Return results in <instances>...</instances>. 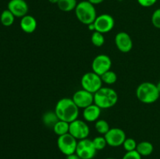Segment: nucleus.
<instances>
[{"instance_id":"17","label":"nucleus","mask_w":160,"mask_h":159,"mask_svg":"<svg viewBox=\"0 0 160 159\" xmlns=\"http://www.w3.org/2000/svg\"><path fill=\"white\" fill-rule=\"evenodd\" d=\"M154 150L152 143L148 141H142L138 143L136 151L139 153L142 157H146L152 154Z\"/></svg>"},{"instance_id":"26","label":"nucleus","mask_w":160,"mask_h":159,"mask_svg":"<svg viewBox=\"0 0 160 159\" xmlns=\"http://www.w3.org/2000/svg\"><path fill=\"white\" fill-rule=\"evenodd\" d=\"M137 142L133 138H126V140L123 142V145L124 150L126 151H135L136 148H137Z\"/></svg>"},{"instance_id":"12","label":"nucleus","mask_w":160,"mask_h":159,"mask_svg":"<svg viewBox=\"0 0 160 159\" xmlns=\"http://www.w3.org/2000/svg\"><path fill=\"white\" fill-rule=\"evenodd\" d=\"M72 99L79 108H85L88 106L94 104V94L81 89L73 94Z\"/></svg>"},{"instance_id":"34","label":"nucleus","mask_w":160,"mask_h":159,"mask_svg":"<svg viewBox=\"0 0 160 159\" xmlns=\"http://www.w3.org/2000/svg\"><path fill=\"white\" fill-rule=\"evenodd\" d=\"M156 86H157V88H158V90H159V93H160V81L159 83H158L157 84H156Z\"/></svg>"},{"instance_id":"36","label":"nucleus","mask_w":160,"mask_h":159,"mask_svg":"<svg viewBox=\"0 0 160 159\" xmlns=\"http://www.w3.org/2000/svg\"><path fill=\"white\" fill-rule=\"evenodd\" d=\"M92 159H94V158H92Z\"/></svg>"},{"instance_id":"20","label":"nucleus","mask_w":160,"mask_h":159,"mask_svg":"<svg viewBox=\"0 0 160 159\" xmlns=\"http://www.w3.org/2000/svg\"><path fill=\"white\" fill-rule=\"evenodd\" d=\"M78 5L77 0H59L57 6L61 11L70 12L76 9Z\"/></svg>"},{"instance_id":"1","label":"nucleus","mask_w":160,"mask_h":159,"mask_svg":"<svg viewBox=\"0 0 160 159\" xmlns=\"http://www.w3.org/2000/svg\"><path fill=\"white\" fill-rule=\"evenodd\" d=\"M79 109L72 98H63L56 103L55 112L59 120L70 123L78 118Z\"/></svg>"},{"instance_id":"30","label":"nucleus","mask_w":160,"mask_h":159,"mask_svg":"<svg viewBox=\"0 0 160 159\" xmlns=\"http://www.w3.org/2000/svg\"><path fill=\"white\" fill-rule=\"evenodd\" d=\"M67 159H81V158L79 157V156L78 155V154H76V153H74V154H70V155H67Z\"/></svg>"},{"instance_id":"31","label":"nucleus","mask_w":160,"mask_h":159,"mask_svg":"<svg viewBox=\"0 0 160 159\" xmlns=\"http://www.w3.org/2000/svg\"><path fill=\"white\" fill-rule=\"evenodd\" d=\"M88 1L89 2L92 3V5H98V4H101L102 2H104V0H88Z\"/></svg>"},{"instance_id":"3","label":"nucleus","mask_w":160,"mask_h":159,"mask_svg":"<svg viewBox=\"0 0 160 159\" xmlns=\"http://www.w3.org/2000/svg\"><path fill=\"white\" fill-rule=\"evenodd\" d=\"M136 96L144 104H152L159 99L160 93L156 84L151 82H144L137 87Z\"/></svg>"},{"instance_id":"22","label":"nucleus","mask_w":160,"mask_h":159,"mask_svg":"<svg viewBox=\"0 0 160 159\" xmlns=\"http://www.w3.org/2000/svg\"><path fill=\"white\" fill-rule=\"evenodd\" d=\"M95 128L96 129L97 132L98 133L102 134V135H106L108 132V131L110 129L109 123L107 121L104 119H98L95 122Z\"/></svg>"},{"instance_id":"18","label":"nucleus","mask_w":160,"mask_h":159,"mask_svg":"<svg viewBox=\"0 0 160 159\" xmlns=\"http://www.w3.org/2000/svg\"><path fill=\"white\" fill-rule=\"evenodd\" d=\"M59 118L56 115V112H52V111H48L44 113L43 116H42V122L43 124L45 126L48 128H52V129L54 127L55 125L56 124L58 121H59Z\"/></svg>"},{"instance_id":"2","label":"nucleus","mask_w":160,"mask_h":159,"mask_svg":"<svg viewBox=\"0 0 160 159\" xmlns=\"http://www.w3.org/2000/svg\"><path fill=\"white\" fill-rule=\"evenodd\" d=\"M118 101V94L111 87H101L94 94V104L101 109L113 107Z\"/></svg>"},{"instance_id":"7","label":"nucleus","mask_w":160,"mask_h":159,"mask_svg":"<svg viewBox=\"0 0 160 159\" xmlns=\"http://www.w3.org/2000/svg\"><path fill=\"white\" fill-rule=\"evenodd\" d=\"M97 150L95 149L92 140L88 138L83 139L78 142L76 154L81 159H92L96 155Z\"/></svg>"},{"instance_id":"8","label":"nucleus","mask_w":160,"mask_h":159,"mask_svg":"<svg viewBox=\"0 0 160 159\" xmlns=\"http://www.w3.org/2000/svg\"><path fill=\"white\" fill-rule=\"evenodd\" d=\"M69 133L71 134L77 140H81L88 138L90 134V129L87 123L78 118L70 123Z\"/></svg>"},{"instance_id":"33","label":"nucleus","mask_w":160,"mask_h":159,"mask_svg":"<svg viewBox=\"0 0 160 159\" xmlns=\"http://www.w3.org/2000/svg\"><path fill=\"white\" fill-rule=\"evenodd\" d=\"M59 1V0H48V2L51 3H52V4H58Z\"/></svg>"},{"instance_id":"15","label":"nucleus","mask_w":160,"mask_h":159,"mask_svg":"<svg viewBox=\"0 0 160 159\" xmlns=\"http://www.w3.org/2000/svg\"><path fill=\"white\" fill-rule=\"evenodd\" d=\"M101 110L102 109L98 106H97L95 104H92L84 108L83 117L86 122H89V123L96 122L101 115Z\"/></svg>"},{"instance_id":"28","label":"nucleus","mask_w":160,"mask_h":159,"mask_svg":"<svg viewBox=\"0 0 160 159\" xmlns=\"http://www.w3.org/2000/svg\"><path fill=\"white\" fill-rule=\"evenodd\" d=\"M122 159H142V156L135 150L132 151H127Z\"/></svg>"},{"instance_id":"5","label":"nucleus","mask_w":160,"mask_h":159,"mask_svg":"<svg viewBox=\"0 0 160 159\" xmlns=\"http://www.w3.org/2000/svg\"><path fill=\"white\" fill-rule=\"evenodd\" d=\"M81 84L82 89L95 94L102 87V80L101 79V76L97 73H94L93 71L88 72L81 77Z\"/></svg>"},{"instance_id":"19","label":"nucleus","mask_w":160,"mask_h":159,"mask_svg":"<svg viewBox=\"0 0 160 159\" xmlns=\"http://www.w3.org/2000/svg\"><path fill=\"white\" fill-rule=\"evenodd\" d=\"M69 129H70V123L65 121H62V120H59L54 126V127L52 128L53 132L58 137L68 133Z\"/></svg>"},{"instance_id":"24","label":"nucleus","mask_w":160,"mask_h":159,"mask_svg":"<svg viewBox=\"0 0 160 159\" xmlns=\"http://www.w3.org/2000/svg\"><path fill=\"white\" fill-rule=\"evenodd\" d=\"M91 41L95 47H102L105 43V37L103 34L95 31L91 37Z\"/></svg>"},{"instance_id":"32","label":"nucleus","mask_w":160,"mask_h":159,"mask_svg":"<svg viewBox=\"0 0 160 159\" xmlns=\"http://www.w3.org/2000/svg\"><path fill=\"white\" fill-rule=\"evenodd\" d=\"M88 29L90 30V31H95V25H94V23H91V24L88 25Z\"/></svg>"},{"instance_id":"11","label":"nucleus","mask_w":160,"mask_h":159,"mask_svg":"<svg viewBox=\"0 0 160 159\" xmlns=\"http://www.w3.org/2000/svg\"><path fill=\"white\" fill-rule=\"evenodd\" d=\"M104 137L107 142V145L112 147L122 146L127 138L125 132L120 128H110Z\"/></svg>"},{"instance_id":"10","label":"nucleus","mask_w":160,"mask_h":159,"mask_svg":"<svg viewBox=\"0 0 160 159\" xmlns=\"http://www.w3.org/2000/svg\"><path fill=\"white\" fill-rule=\"evenodd\" d=\"M95 31L102 33V34H106L109 33L113 29L115 26V20L113 17L109 14H101L99 16H97L95 22Z\"/></svg>"},{"instance_id":"27","label":"nucleus","mask_w":160,"mask_h":159,"mask_svg":"<svg viewBox=\"0 0 160 159\" xmlns=\"http://www.w3.org/2000/svg\"><path fill=\"white\" fill-rule=\"evenodd\" d=\"M152 23L155 27L160 29V8L153 12L152 15Z\"/></svg>"},{"instance_id":"29","label":"nucleus","mask_w":160,"mask_h":159,"mask_svg":"<svg viewBox=\"0 0 160 159\" xmlns=\"http://www.w3.org/2000/svg\"><path fill=\"white\" fill-rule=\"evenodd\" d=\"M157 2V0H138V2L139 5L143 7H151L153 5H155Z\"/></svg>"},{"instance_id":"4","label":"nucleus","mask_w":160,"mask_h":159,"mask_svg":"<svg viewBox=\"0 0 160 159\" xmlns=\"http://www.w3.org/2000/svg\"><path fill=\"white\" fill-rule=\"evenodd\" d=\"M74 11L78 20L87 26L93 23L97 17L95 6L88 1H81L78 3Z\"/></svg>"},{"instance_id":"35","label":"nucleus","mask_w":160,"mask_h":159,"mask_svg":"<svg viewBox=\"0 0 160 159\" xmlns=\"http://www.w3.org/2000/svg\"><path fill=\"white\" fill-rule=\"evenodd\" d=\"M106 159H115V158H112V157H107V158Z\"/></svg>"},{"instance_id":"13","label":"nucleus","mask_w":160,"mask_h":159,"mask_svg":"<svg viewBox=\"0 0 160 159\" xmlns=\"http://www.w3.org/2000/svg\"><path fill=\"white\" fill-rule=\"evenodd\" d=\"M115 45L117 49L123 53H128L133 48V41L127 32H119L115 36Z\"/></svg>"},{"instance_id":"6","label":"nucleus","mask_w":160,"mask_h":159,"mask_svg":"<svg viewBox=\"0 0 160 159\" xmlns=\"http://www.w3.org/2000/svg\"><path fill=\"white\" fill-rule=\"evenodd\" d=\"M78 142V140L68 132L58 137L57 147L61 153L67 156L76 153Z\"/></svg>"},{"instance_id":"21","label":"nucleus","mask_w":160,"mask_h":159,"mask_svg":"<svg viewBox=\"0 0 160 159\" xmlns=\"http://www.w3.org/2000/svg\"><path fill=\"white\" fill-rule=\"evenodd\" d=\"M14 20H15V16L9 10V9H5L2 11L0 16V21L1 23L5 26H10L13 24Z\"/></svg>"},{"instance_id":"25","label":"nucleus","mask_w":160,"mask_h":159,"mask_svg":"<svg viewBox=\"0 0 160 159\" xmlns=\"http://www.w3.org/2000/svg\"><path fill=\"white\" fill-rule=\"evenodd\" d=\"M93 142V144L95 146V149L98 151H102V150L104 149L106 146H107V142H106V138L105 137H102V136H98V137H95V138L92 140Z\"/></svg>"},{"instance_id":"14","label":"nucleus","mask_w":160,"mask_h":159,"mask_svg":"<svg viewBox=\"0 0 160 159\" xmlns=\"http://www.w3.org/2000/svg\"><path fill=\"white\" fill-rule=\"evenodd\" d=\"M7 7L15 17L22 18L28 15V5L25 0H10Z\"/></svg>"},{"instance_id":"9","label":"nucleus","mask_w":160,"mask_h":159,"mask_svg":"<svg viewBox=\"0 0 160 159\" xmlns=\"http://www.w3.org/2000/svg\"><path fill=\"white\" fill-rule=\"evenodd\" d=\"M111 67H112V60L107 55H98L92 61V71L99 76H102L105 73L110 70Z\"/></svg>"},{"instance_id":"23","label":"nucleus","mask_w":160,"mask_h":159,"mask_svg":"<svg viewBox=\"0 0 160 159\" xmlns=\"http://www.w3.org/2000/svg\"><path fill=\"white\" fill-rule=\"evenodd\" d=\"M101 79L102 80V83H105L108 85H111V84H113L117 82V75L115 72L110 70L102 75Z\"/></svg>"},{"instance_id":"16","label":"nucleus","mask_w":160,"mask_h":159,"mask_svg":"<svg viewBox=\"0 0 160 159\" xmlns=\"http://www.w3.org/2000/svg\"><path fill=\"white\" fill-rule=\"evenodd\" d=\"M20 25L23 32L27 34H32L37 29L38 23L36 19L33 16L26 15L21 18Z\"/></svg>"}]
</instances>
